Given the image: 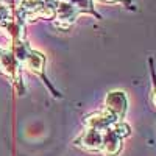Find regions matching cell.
Listing matches in <instances>:
<instances>
[{"label": "cell", "instance_id": "6da1fadb", "mask_svg": "<svg viewBox=\"0 0 156 156\" xmlns=\"http://www.w3.org/2000/svg\"><path fill=\"white\" fill-rule=\"evenodd\" d=\"M0 70L6 73L12 83H14L19 89V94H23V84H22V76H20V62L14 56L11 50H5L0 55Z\"/></svg>", "mask_w": 156, "mask_h": 156}, {"label": "cell", "instance_id": "7a4b0ae2", "mask_svg": "<svg viewBox=\"0 0 156 156\" xmlns=\"http://www.w3.org/2000/svg\"><path fill=\"white\" fill-rule=\"evenodd\" d=\"M25 67H27L30 72H33V73H36V75H39L42 78V81H44V84L48 87V90L50 92H53V95L55 97H58V98H61V94L58 92V90H55V87L50 84V81L47 80V76H45V73H44V67H45V56L41 53V51H37V50H30L28 51V55H27V58H25V61L22 62Z\"/></svg>", "mask_w": 156, "mask_h": 156}, {"label": "cell", "instance_id": "3957f363", "mask_svg": "<svg viewBox=\"0 0 156 156\" xmlns=\"http://www.w3.org/2000/svg\"><path fill=\"white\" fill-rule=\"evenodd\" d=\"M128 109V97L123 90H111L105 97V111L122 120Z\"/></svg>", "mask_w": 156, "mask_h": 156}, {"label": "cell", "instance_id": "277c9868", "mask_svg": "<svg viewBox=\"0 0 156 156\" xmlns=\"http://www.w3.org/2000/svg\"><path fill=\"white\" fill-rule=\"evenodd\" d=\"M73 144L84 150H89V151H98V150H101V145H103V133L98 131V129H94V128H86L73 140Z\"/></svg>", "mask_w": 156, "mask_h": 156}, {"label": "cell", "instance_id": "5b68a950", "mask_svg": "<svg viewBox=\"0 0 156 156\" xmlns=\"http://www.w3.org/2000/svg\"><path fill=\"white\" fill-rule=\"evenodd\" d=\"M78 11L69 0H61L56 5V11H55V17H56V25L62 28H67L69 25L76 19Z\"/></svg>", "mask_w": 156, "mask_h": 156}, {"label": "cell", "instance_id": "8992f818", "mask_svg": "<svg viewBox=\"0 0 156 156\" xmlns=\"http://www.w3.org/2000/svg\"><path fill=\"white\" fill-rule=\"evenodd\" d=\"M122 136L115 131L114 125L111 128H108L106 131H103V145H101V151L106 156H115L119 154L120 148H122Z\"/></svg>", "mask_w": 156, "mask_h": 156}, {"label": "cell", "instance_id": "52a82bcc", "mask_svg": "<svg viewBox=\"0 0 156 156\" xmlns=\"http://www.w3.org/2000/svg\"><path fill=\"white\" fill-rule=\"evenodd\" d=\"M115 122H119L114 115H111L109 112L103 111V112H94L87 115L84 119V123L87 128H94V129H98V131H106L108 128H111Z\"/></svg>", "mask_w": 156, "mask_h": 156}, {"label": "cell", "instance_id": "ba28073f", "mask_svg": "<svg viewBox=\"0 0 156 156\" xmlns=\"http://www.w3.org/2000/svg\"><path fill=\"white\" fill-rule=\"evenodd\" d=\"M69 2L80 12H90L92 11V0H69Z\"/></svg>", "mask_w": 156, "mask_h": 156}, {"label": "cell", "instance_id": "9c48e42d", "mask_svg": "<svg viewBox=\"0 0 156 156\" xmlns=\"http://www.w3.org/2000/svg\"><path fill=\"white\" fill-rule=\"evenodd\" d=\"M101 2H108V3H115V2H119V0H101Z\"/></svg>", "mask_w": 156, "mask_h": 156}, {"label": "cell", "instance_id": "30bf717a", "mask_svg": "<svg viewBox=\"0 0 156 156\" xmlns=\"http://www.w3.org/2000/svg\"><path fill=\"white\" fill-rule=\"evenodd\" d=\"M3 25H5V22H2V20H0V30H3Z\"/></svg>", "mask_w": 156, "mask_h": 156}, {"label": "cell", "instance_id": "8fae6325", "mask_svg": "<svg viewBox=\"0 0 156 156\" xmlns=\"http://www.w3.org/2000/svg\"><path fill=\"white\" fill-rule=\"evenodd\" d=\"M153 101H154V105H156V90H154V94H153Z\"/></svg>", "mask_w": 156, "mask_h": 156}, {"label": "cell", "instance_id": "7c38bea8", "mask_svg": "<svg viewBox=\"0 0 156 156\" xmlns=\"http://www.w3.org/2000/svg\"><path fill=\"white\" fill-rule=\"evenodd\" d=\"M2 51H3V50H0V55H2Z\"/></svg>", "mask_w": 156, "mask_h": 156}]
</instances>
